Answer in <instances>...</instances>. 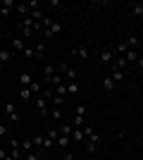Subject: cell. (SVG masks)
<instances>
[{
  "mask_svg": "<svg viewBox=\"0 0 143 160\" xmlns=\"http://www.w3.org/2000/svg\"><path fill=\"white\" fill-rule=\"evenodd\" d=\"M115 50H112V48H102L100 53H98V62H100V65H112V62H115Z\"/></svg>",
  "mask_w": 143,
  "mask_h": 160,
  "instance_id": "1",
  "label": "cell"
},
{
  "mask_svg": "<svg viewBox=\"0 0 143 160\" xmlns=\"http://www.w3.org/2000/svg\"><path fill=\"white\" fill-rule=\"evenodd\" d=\"M86 139H88V141H86V151H88V153H95L98 146H100V134L93 132V134H88Z\"/></svg>",
  "mask_w": 143,
  "mask_h": 160,
  "instance_id": "2",
  "label": "cell"
},
{
  "mask_svg": "<svg viewBox=\"0 0 143 160\" xmlns=\"http://www.w3.org/2000/svg\"><path fill=\"white\" fill-rule=\"evenodd\" d=\"M72 55H76V58H81V60H91L88 46H76L74 50H72Z\"/></svg>",
  "mask_w": 143,
  "mask_h": 160,
  "instance_id": "3",
  "label": "cell"
},
{
  "mask_svg": "<svg viewBox=\"0 0 143 160\" xmlns=\"http://www.w3.org/2000/svg\"><path fill=\"white\" fill-rule=\"evenodd\" d=\"M138 58H141V53H138V50H131V48L124 53V60H126V65H136Z\"/></svg>",
  "mask_w": 143,
  "mask_h": 160,
  "instance_id": "4",
  "label": "cell"
},
{
  "mask_svg": "<svg viewBox=\"0 0 143 160\" xmlns=\"http://www.w3.org/2000/svg\"><path fill=\"white\" fill-rule=\"evenodd\" d=\"M5 115H7L12 122H19V112H17V108H14L12 103H5Z\"/></svg>",
  "mask_w": 143,
  "mask_h": 160,
  "instance_id": "5",
  "label": "cell"
},
{
  "mask_svg": "<svg viewBox=\"0 0 143 160\" xmlns=\"http://www.w3.org/2000/svg\"><path fill=\"white\" fill-rule=\"evenodd\" d=\"M60 31H62V27L57 24V22H53V24H50V27H48L45 31H43V36H45V38H53V36H57Z\"/></svg>",
  "mask_w": 143,
  "mask_h": 160,
  "instance_id": "6",
  "label": "cell"
},
{
  "mask_svg": "<svg viewBox=\"0 0 143 160\" xmlns=\"http://www.w3.org/2000/svg\"><path fill=\"white\" fill-rule=\"evenodd\" d=\"M57 69L67 74V79H69V81H74V79H76V69H74V67H69V65H64V62H62V65H57Z\"/></svg>",
  "mask_w": 143,
  "mask_h": 160,
  "instance_id": "7",
  "label": "cell"
},
{
  "mask_svg": "<svg viewBox=\"0 0 143 160\" xmlns=\"http://www.w3.org/2000/svg\"><path fill=\"white\" fill-rule=\"evenodd\" d=\"M34 103H36V108H38V112H41V115H50V110H48V100L43 98V96H38Z\"/></svg>",
  "mask_w": 143,
  "mask_h": 160,
  "instance_id": "8",
  "label": "cell"
},
{
  "mask_svg": "<svg viewBox=\"0 0 143 160\" xmlns=\"http://www.w3.org/2000/svg\"><path fill=\"white\" fill-rule=\"evenodd\" d=\"M107 77H110V79H112V81L117 84V81H122V79H124V69H117V67H110V74H107Z\"/></svg>",
  "mask_w": 143,
  "mask_h": 160,
  "instance_id": "9",
  "label": "cell"
},
{
  "mask_svg": "<svg viewBox=\"0 0 143 160\" xmlns=\"http://www.w3.org/2000/svg\"><path fill=\"white\" fill-rule=\"evenodd\" d=\"M19 84H21V88H29L31 84H34V77H31L29 72H21L19 74Z\"/></svg>",
  "mask_w": 143,
  "mask_h": 160,
  "instance_id": "10",
  "label": "cell"
},
{
  "mask_svg": "<svg viewBox=\"0 0 143 160\" xmlns=\"http://www.w3.org/2000/svg\"><path fill=\"white\" fill-rule=\"evenodd\" d=\"M55 74H57V72H55L53 65H45V67H43V79H45V84H50V79H53Z\"/></svg>",
  "mask_w": 143,
  "mask_h": 160,
  "instance_id": "11",
  "label": "cell"
},
{
  "mask_svg": "<svg viewBox=\"0 0 143 160\" xmlns=\"http://www.w3.org/2000/svg\"><path fill=\"white\" fill-rule=\"evenodd\" d=\"M12 7H17L12 2V0H2V7H0V14H2V17H7V14L12 12Z\"/></svg>",
  "mask_w": 143,
  "mask_h": 160,
  "instance_id": "12",
  "label": "cell"
},
{
  "mask_svg": "<svg viewBox=\"0 0 143 160\" xmlns=\"http://www.w3.org/2000/svg\"><path fill=\"white\" fill-rule=\"evenodd\" d=\"M69 143H72V136H67V134H60V136H57V146H60V148H64V151H67Z\"/></svg>",
  "mask_w": 143,
  "mask_h": 160,
  "instance_id": "13",
  "label": "cell"
},
{
  "mask_svg": "<svg viewBox=\"0 0 143 160\" xmlns=\"http://www.w3.org/2000/svg\"><path fill=\"white\" fill-rule=\"evenodd\" d=\"M12 46H14V50H19V53H24V50H26V43H24V38H21V36L12 38Z\"/></svg>",
  "mask_w": 143,
  "mask_h": 160,
  "instance_id": "14",
  "label": "cell"
},
{
  "mask_svg": "<svg viewBox=\"0 0 143 160\" xmlns=\"http://www.w3.org/2000/svg\"><path fill=\"white\" fill-rule=\"evenodd\" d=\"M14 10H17L21 17H29V14H31V7H29V2H19V5L14 7Z\"/></svg>",
  "mask_w": 143,
  "mask_h": 160,
  "instance_id": "15",
  "label": "cell"
},
{
  "mask_svg": "<svg viewBox=\"0 0 143 160\" xmlns=\"http://www.w3.org/2000/svg\"><path fill=\"white\" fill-rule=\"evenodd\" d=\"M83 139H86L83 129H76L74 127V132H72V143H79V141H83Z\"/></svg>",
  "mask_w": 143,
  "mask_h": 160,
  "instance_id": "16",
  "label": "cell"
},
{
  "mask_svg": "<svg viewBox=\"0 0 143 160\" xmlns=\"http://www.w3.org/2000/svg\"><path fill=\"white\" fill-rule=\"evenodd\" d=\"M72 124H74L76 129H83V127H86V117H83V115H74Z\"/></svg>",
  "mask_w": 143,
  "mask_h": 160,
  "instance_id": "17",
  "label": "cell"
},
{
  "mask_svg": "<svg viewBox=\"0 0 143 160\" xmlns=\"http://www.w3.org/2000/svg\"><path fill=\"white\" fill-rule=\"evenodd\" d=\"M43 55H45V46H41V43H38V46L34 48V60L41 62V60H43Z\"/></svg>",
  "mask_w": 143,
  "mask_h": 160,
  "instance_id": "18",
  "label": "cell"
},
{
  "mask_svg": "<svg viewBox=\"0 0 143 160\" xmlns=\"http://www.w3.org/2000/svg\"><path fill=\"white\" fill-rule=\"evenodd\" d=\"M115 86H117V84L110 79V77H105V79H102V88H105L107 93H112V91H115Z\"/></svg>",
  "mask_w": 143,
  "mask_h": 160,
  "instance_id": "19",
  "label": "cell"
},
{
  "mask_svg": "<svg viewBox=\"0 0 143 160\" xmlns=\"http://www.w3.org/2000/svg\"><path fill=\"white\" fill-rule=\"evenodd\" d=\"M124 43H126V46H129V48H131V50H134V48H136V46H138V43H141V41H138V36H134V33H131L129 38H124Z\"/></svg>",
  "mask_w": 143,
  "mask_h": 160,
  "instance_id": "20",
  "label": "cell"
},
{
  "mask_svg": "<svg viewBox=\"0 0 143 160\" xmlns=\"http://www.w3.org/2000/svg\"><path fill=\"white\" fill-rule=\"evenodd\" d=\"M10 60H12V50H0V62H2V65H7Z\"/></svg>",
  "mask_w": 143,
  "mask_h": 160,
  "instance_id": "21",
  "label": "cell"
},
{
  "mask_svg": "<svg viewBox=\"0 0 143 160\" xmlns=\"http://www.w3.org/2000/svg\"><path fill=\"white\" fill-rule=\"evenodd\" d=\"M134 10V17H138V19H143V2H136V5L131 7Z\"/></svg>",
  "mask_w": 143,
  "mask_h": 160,
  "instance_id": "22",
  "label": "cell"
},
{
  "mask_svg": "<svg viewBox=\"0 0 143 160\" xmlns=\"http://www.w3.org/2000/svg\"><path fill=\"white\" fill-rule=\"evenodd\" d=\"M67 93H72V96L79 93V84H76V81H69L67 84Z\"/></svg>",
  "mask_w": 143,
  "mask_h": 160,
  "instance_id": "23",
  "label": "cell"
},
{
  "mask_svg": "<svg viewBox=\"0 0 143 160\" xmlns=\"http://www.w3.org/2000/svg\"><path fill=\"white\" fill-rule=\"evenodd\" d=\"M55 96H67V84H60V86H55Z\"/></svg>",
  "mask_w": 143,
  "mask_h": 160,
  "instance_id": "24",
  "label": "cell"
},
{
  "mask_svg": "<svg viewBox=\"0 0 143 160\" xmlns=\"http://www.w3.org/2000/svg\"><path fill=\"white\" fill-rule=\"evenodd\" d=\"M50 117H53L55 122H60L62 120V110H60V108H53V110H50Z\"/></svg>",
  "mask_w": 143,
  "mask_h": 160,
  "instance_id": "25",
  "label": "cell"
},
{
  "mask_svg": "<svg viewBox=\"0 0 143 160\" xmlns=\"http://www.w3.org/2000/svg\"><path fill=\"white\" fill-rule=\"evenodd\" d=\"M31 96H34V93H31V88H19V98L21 100H29Z\"/></svg>",
  "mask_w": 143,
  "mask_h": 160,
  "instance_id": "26",
  "label": "cell"
},
{
  "mask_svg": "<svg viewBox=\"0 0 143 160\" xmlns=\"http://www.w3.org/2000/svg\"><path fill=\"white\" fill-rule=\"evenodd\" d=\"M43 141H45V136H34L31 143H34V148H43Z\"/></svg>",
  "mask_w": 143,
  "mask_h": 160,
  "instance_id": "27",
  "label": "cell"
},
{
  "mask_svg": "<svg viewBox=\"0 0 143 160\" xmlns=\"http://www.w3.org/2000/svg\"><path fill=\"white\" fill-rule=\"evenodd\" d=\"M115 50H117V53H119V55H124V53H126V50H129V46H126L124 41H119V43H117V48H115Z\"/></svg>",
  "mask_w": 143,
  "mask_h": 160,
  "instance_id": "28",
  "label": "cell"
},
{
  "mask_svg": "<svg viewBox=\"0 0 143 160\" xmlns=\"http://www.w3.org/2000/svg\"><path fill=\"white\" fill-rule=\"evenodd\" d=\"M21 29V38H31L34 36V29H29V27H19Z\"/></svg>",
  "mask_w": 143,
  "mask_h": 160,
  "instance_id": "29",
  "label": "cell"
},
{
  "mask_svg": "<svg viewBox=\"0 0 143 160\" xmlns=\"http://www.w3.org/2000/svg\"><path fill=\"white\" fill-rule=\"evenodd\" d=\"M72 127H74V124H62V127H60V134H67V136H72V132H74Z\"/></svg>",
  "mask_w": 143,
  "mask_h": 160,
  "instance_id": "30",
  "label": "cell"
},
{
  "mask_svg": "<svg viewBox=\"0 0 143 160\" xmlns=\"http://www.w3.org/2000/svg\"><path fill=\"white\" fill-rule=\"evenodd\" d=\"M21 151H24V155H26L29 151H34V143H31V141H21Z\"/></svg>",
  "mask_w": 143,
  "mask_h": 160,
  "instance_id": "31",
  "label": "cell"
},
{
  "mask_svg": "<svg viewBox=\"0 0 143 160\" xmlns=\"http://www.w3.org/2000/svg\"><path fill=\"white\" fill-rule=\"evenodd\" d=\"M7 134H10V127H7L5 122H0V139H5Z\"/></svg>",
  "mask_w": 143,
  "mask_h": 160,
  "instance_id": "32",
  "label": "cell"
},
{
  "mask_svg": "<svg viewBox=\"0 0 143 160\" xmlns=\"http://www.w3.org/2000/svg\"><path fill=\"white\" fill-rule=\"evenodd\" d=\"M57 136H60V132H57V129H50V132H48V139L55 141V143H57Z\"/></svg>",
  "mask_w": 143,
  "mask_h": 160,
  "instance_id": "33",
  "label": "cell"
},
{
  "mask_svg": "<svg viewBox=\"0 0 143 160\" xmlns=\"http://www.w3.org/2000/svg\"><path fill=\"white\" fill-rule=\"evenodd\" d=\"M50 84H53V86H60V84H64V81H62V77H60V74H55L53 79H50Z\"/></svg>",
  "mask_w": 143,
  "mask_h": 160,
  "instance_id": "34",
  "label": "cell"
},
{
  "mask_svg": "<svg viewBox=\"0 0 143 160\" xmlns=\"http://www.w3.org/2000/svg\"><path fill=\"white\" fill-rule=\"evenodd\" d=\"M74 115H83V117H86V105H81V103H79V105H76V110H74Z\"/></svg>",
  "mask_w": 143,
  "mask_h": 160,
  "instance_id": "35",
  "label": "cell"
},
{
  "mask_svg": "<svg viewBox=\"0 0 143 160\" xmlns=\"http://www.w3.org/2000/svg\"><path fill=\"white\" fill-rule=\"evenodd\" d=\"M24 58H26V60H34V48H26V50H24Z\"/></svg>",
  "mask_w": 143,
  "mask_h": 160,
  "instance_id": "36",
  "label": "cell"
},
{
  "mask_svg": "<svg viewBox=\"0 0 143 160\" xmlns=\"http://www.w3.org/2000/svg\"><path fill=\"white\" fill-rule=\"evenodd\" d=\"M29 88H31V93H41V84H36V81H34Z\"/></svg>",
  "mask_w": 143,
  "mask_h": 160,
  "instance_id": "37",
  "label": "cell"
},
{
  "mask_svg": "<svg viewBox=\"0 0 143 160\" xmlns=\"http://www.w3.org/2000/svg\"><path fill=\"white\" fill-rule=\"evenodd\" d=\"M53 103H55V108H60L62 103H64V98H62V96H55V98H53Z\"/></svg>",
  "mask_w": 143,
  "mask_h": 160,
  "instance_id": "38",
  "label": "cell"
},
{
  "mask_svg": "<svg viewBox=\"0 0 143 160\" xmlns=\"http://www.w3.org/2000/svg\"><path fill=\"white\" fill-rule=\"evenodd\" d=\"M136 67H138V72H143V55L138 58V62H136Z\"/></svg>",
  "mask_w": 143,
  "mask_h": 160,
  "instance_id": "39",
  "label": "cell"
},
{
  "mask_svg": "<svg viewBox=\"0 0 143 160\" xmlns=\"http://www.w3.org/2000/svg\"><path fill=\"white\" fill-rule=\"evenodd\" d=\"M64 160H74V155L69 153V151H64Z\"/></svg>",
  "mask_w": 143,
  "mask_h": 160,
  "instance_id": "40",
  "label": "cell"
},
{
  "mask_svg": "<svg viewBox=\"0 0 143 160\" xmlns=\"http://www.w3.org/2000/svg\"><path fill=\"white\" fill-rule=\"evenodd\" d=\"M7 158V153H5V151H0V160H5Z\"/></svg>",
  "mask_w": 143,
  "mask_h": 160,
  "instance_id": "41",
  "label": "cell"
},
{
  "mask_svg": "<svg viewBox=\"0 0 143 160\" xmlns=\"http://www.w3.org/2000/svg\"><path fill=\"white\" fill-rule=\"evenodd\" d=\"M5 160H17V158H14L12 153H7V158H5Z\"/></svg>",
  "mask_w": 143,
  "mask_h": 160,
  "instance_id": "42",
  "label": "cell"
},
{
  "mask_svg": "<svg viewBox=\"0 0 143 160\" xmlns=\"http://www.w3.org/2000/svg\"><path fill=\"white\" fill-rule=\"evenodd\" d=\"M141 55H143V46H141Z\"/></svg>",
  "mask_w": 143,
  "mask_h": 160,
  "instance_id": "43",
  "label": "cell"
},
{
  "mask_svg": "<svg viewBox=\"0 0 143 160\" xmlns=\"http://www.w3.org/2000/svg\"><path fill=\"white\" fill-rule=\"evenodd\" d=\"M0 7H2V0H0Z\"/></svg>",
  "mask_w": 143,
  "mask_h": 160,
  "instance_id": "44",
  "label": "cell"
}]
</instances>
